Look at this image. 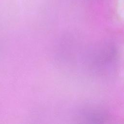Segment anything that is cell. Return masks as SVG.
I'll use <instances>...</instances> for the list:
<instances>
[]
</instances>
